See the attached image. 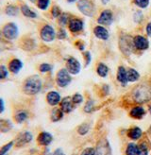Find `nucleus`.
I'll return each instance as SVG.
<instances>
[{"label":"nucleus","instance_id":"nucleus-4","mask_svg":"<svg viewBox=\"0 0 151 155\" xmlns=\"http://www.w3.org/2000/svg\"><path fill=\"white\" fill-rule=\"evenodd\" d=\"M72 81H73L72 75L67 71V69L65 67L60 68L56 73L55 82L57 84V86L59 88H66L67 86H69Z\"/></svg>","mask_w":151,"mask_h":155},{"label":"nucleus","instance_id":"nucleus-6","mask_svg":"<svg viewBox=\"0 0 151 155\" xmlns=\"http://www.w3.org/2000/svg\"><path fill=\"white\" fill-rule=\"evenodd\" d=\"M79 11L87 17H93L96 12V7L92 0H79L77 2Z\"/></svg>","mask_w":151,"mask_h":155},{"label":"nucleus","instance_id":"nucleus-3","mask_svg":"<svg viewBox=\"0 0 151 155\" xmlns=\"http://www.w3.org/2000/svg\"><path fill=\"white\" fill-rule=\"evenodd\" d=\"M119 48L124 55L130 56L135 51L133 37H130L127 34H124L119 38Z\"/></svg>","mask_w":151,"mask_h":155},{"label":"nucleus","instance_id":"nucleus-57","mask_svg":"<svg viewBox=\"0 0 151 155\" xmlns=\"http://www.w3.org/2000/svg\"><path fill=\"white\" fill-rule=\"evenodd\" d=\"M30 2L31 3H33V4H36V2H37V0H29Z\"/></svg>","mask_w":151,"mask_h":155},{"label":"nucleus","instance_id":"nucleus-34","mask_svg":"<svg viewBox=\"0 0 151 155\" xmlns=\"http://www.w3.org/2000/svg\"><path fill=\"white\" fill-rule=\"evenodd\" d=\"M95 108V100L93 98H89L86 100L85 105L83 107V111L86 114H92Z\"/></svg>","mask_w":151,"mask_h":155},{"label":"nucleus","instance_id":"nucleus-56","mask_svg":"<svg viewBox=\"0 0 151 155\" xmlns=\"http://www.w3.org/2000/svg\"><path fill=\"white\" fill-rule=\"evenodd\" d=\"M77 1H79V0H67L68 3H75V2H77Z\"/></svg>","mask_w":151,"mask_h":155},{"label":"nucleus","instance_id":"nucleus-44","mask_svg":"<svg viewBox=\"0 0 151 155\" xmlns=\"http://www.w3.org/2000/svg\"><path fill=\"white\" fill-rule=\"evenodd\" d=\"M143 20V12L138 10L136 11L133 14V21L136 23V24H140V23Z\"/></svg>","mask_w":151,"mask_h":155},{"label":"nucleus","instance_id":"nucleus-20","mask_svg":"<svg viewBox=\"0 0 151 155\" xmlns=\"http://www.w3.org/2000/svg\"><path fill=\"white\" fill-rule=\"evenodd\" d=\"M143 130L140 127L133 126L127 130V136L132 141H140L143 138Z\"/></svg>","mask_w":151,"mask_h":155},{"label":"nucleus","instance_id":"nucleus-31","mask_svg":"<svg viewBox=\"0 0 151 155\" xmlns=\"http://www.w3.org/2000/svg\"><path fill=\"white\" fill-rule=\"evenodd\" d=\"M71 14L68 12H63L60 14V16L57 19L58 24L59 26V28H64L68 26V23H69L70 19H71Z\"/></svg>","mask_w":151,"mask_h":155},{"label":"nucleus","instance_id":"nucleus-2","mask_svg":"<svg viewBox=\"0 0 151 155\" xmlns=\"http://www.w3.org/2000/svg\"><path fill=\"white\" fill-rule=\"evenodd\" d=\"M43 80L39 75H31L23 81L22 91L25 95L33 97L38 95L43 90Z\"/></svg>","mask_w":151,"mask_h":155},{"label":"nucleus","instance_id":"nucleus-17","mask_svg":"<svg viewBox=\"0 0 151 155\" xmlns=\"http://www.w3.org/2000/svg\"><path fill=\"white\" fill-rule=\"evenodd\" d=\"M146 110L143 107V105H133L130 108V112H128V115L133 119L140 120L145 117L146 115Z\"/></svg>","mask_w":151,"mask_h":155},{"label":"nucleus","instance_id":"nucleus-50","mask_svg":"<svg viewBox=\"0 0 151 155\" xmlns=\"http://www.w3.org/2000/svg\"><path fill=\"white\" fill-rule=\"evenodd\" d=\"M146 33L148 37H151V21L148 22L146 27Z\"/></svg>","mask_w":151,"mask_h":155},{"label":"nucleus","instance_id":"nucleus-28","mask_svg":"<svg viewBox=\"0 0 151 155\" xmlns=\"http://www.w3.org/2000/svg\"><path fill=\"white\" fill-rule=\"evenodd\" d=\"M127 80L130 83L138 82L141 80V74L138 72V70H136V69L133 67L127 68Z\"/></svg>","mask_w":151,"mask_h":155},{"label":"nucleus","instance_id":"nucleus-18","mask_svg":"<svg viewBox=\"0 0 151 155\" xmlns=\"http://www.w3.org/2000/svg\"><path fill=\"white\" fill-rule=\"evenodd\" d=\"M59 107L63 110V112L65 114H71L76 109V107H77V106L73 103L72 97L70 96H67V97H64L62 98Z\"/></svg>","mask_w":151,"mask_h":155},{"label":"nucleus","instance_id":"nucleus-39","mask_svg":"<svg viewBox=\"0 0 151 155\" xmlns=\"http://www.w3.org/2000/svg\"><path fill=\"white\" fill-rule=\"evenodd\" d=\"M63 13L62 12V9L58 6V5H54V6H52L51 8V10H50V14H51V16L53 18H55V19H58L59 16H60V14Z\"/></svg>","mask_w":151,"mask_h":155},{"label":"nucleus","instance_id":"nucleus-32","mask_svg":"<svg viewBox=\"0 0 151 155\" xmlns=\"http://www.w3.org/2000/svg\"><path fill=\"white\" fill-rule=\"evenodd\" d=\"M91 127H92V126H91L90 123H87V122L81 123L80 125L78 127V129H77V133L80 136H85V135H87L90 133Z\"/></svg>","mask_w":151,"mask_h":155},{"label":"nucleus","instance_id":"nucleus-21","mask_svg":"<svg viewBox=\"0 0 151 155\" xmlns=\"http://www.w3.org/2000/svg\"><path fill=\"white\" fill-rule=\"evenodd\" d=\"M94 35L101 41H108L110 38V32L108 28L100 25H97L94 28Z\"/></svg>","mask_w":151,"mask_h":155},{"label":"nucleus","instance_id":"nucleus-16","mask_svg":"<svg viewBox=\"0 0 151 155\" xmlns=\"http://www.w3.org/2000/svg\"><path fill=\"white\" fill-rule=\"evenodd\" d=\"M62 98L63 97H62V96H60V94L58 91H56V90L48 91L47 96H45V100H47V104L49 106H51V107L59 106Z\"/></svg>","mask_w":151,"mask_h":155},{"label":"nucleus","instance_id":"nucleus-48","mask_svg":"<svg viewBox=\"0 0 151 155\" xmlns=\"http://www.w3.org/2000/svg\"><path fill=\"white\" fill-rule=\"evenodd\" d=\"M75 45L77 46V48L82 52H84L85 51V43L81 41V40H78L77 42L75 43Z\"/></svg>","mask_w":151,"mask_h":155},{"label":"nucleus","instance_id":"nucleus-12","mask_svg":"<svg viewBox=\"0 0 151 155\" xmlns=\"http://www.w3.org/2000/svg\"><path fill=\"white\" fill-rule=\"evenodd\" d=\"M72 34H78L84 29V21L79 17H72L67 26Z\"/></svg>","mask_w":151,"mask_h":155},{"label":"nucleus","instance_id":"nucleus-42","mask_svg":"<svg viewBox=\"0 0 151 155\" xmlns=\"http://www.w3.org/2000/svg\"><path fill=\"white\" fill-rule=\"evenodd\" d=\"M99 92L101 97H107L110 92H111V87L109 84H101L99 86Z\"/></svg>","mask_w":151,"mask_h":155},{"label":"nucleus","instance_id":"nucleus-38","mask_svg":"<svg viewBox=\"0 0 151 155\" xmlns=\"http://www.w3.org/2000/svg\"><path fill=\"white\" fill-rule=\"evenodd\" d=\"M14 147V141L11 140L10 142L6 143L5 145H3L0 149V155H6L8 152H9L12 148Z\"/></svg>","mask_w":151,"mask_h":155},{"label":"nucleus","instance_id":"nucleus-58","mask_svg":"<svg viewBox=\"0 0 151 155\" xmlns=\"http://www.w3.org/2000/svg\"><path fill=\"white\" fill-rule=\"evenodd\" d=\"M6 155H7V154H6Z\"/></svg>","mask_w":151,"mask_h":155},{"label":"nucleus","instance_id":"nucleus-5","mask_svg":"<svg viewBox=\"0 0 151 155\" xmlns=\"http://www.w3.org/2000/svg\"><path fill=\"white\" fill-rule=\"evenodd\" d=\"M1 32L3 36L7 39L8 41H14L18 38L19 35V28L16 23L14 22H9L6 23L3 26Z\"/></svg>","mask_w":151,"mask_h":155},{"label":"nucleus","instance_id":"nucleus-35","mask_svg":"<svg viewBox=\"0 0 151 155\" xmlns=\"http://www.w3.org/2000/svg\"><path fill=\"white\" fill-rule=\"evenodd\" d=\"M53 67H54V66H53L49 63H43V64H41L39 65L38 69H39V72L40 73H42V74H47V73L52 72Z\"/></svg>","mask_w":151,"mask_h":155},{"label":"nucleus","instance_id":"nucleus-27","mask_svg":"<svg viewBox=\"0 0 151 155\" xmlns=\"http://www.w3.org/2000/svg\"><path fill=\"white\" fill-rule=\"evenodd\" d=\"M19 45L20 48L26 51H31L36 48V43L31 38H22Z\"/></svg>","mask_w":151,"mask_h":155},{"label":"nucleus","instance_id":"nucleus-46","mask_svg":"<svg viewBox=\"0 0 151 155\" xmlns=\"http://www.w3.org/2000/svg\"><path fill=\"white\" fill-rule=\"evenodd\" d=\"M9 42L7 39L3 36L1 30H0V49H5V48H8V46H9Z\"/></svg>","mask_w":151,"mask_h":155},{"label":"nucleus","instance_id":"nucleus-15","mask_svg":"<svg viewBox=\"0 0 151 155\" xmlns=\"http://www.w3.org/2000/svg\"><path fill=\"white\" fill-rule=\"evenodd\" d=\"M116 81L121 87H127L128 85L127 68L124 65H119L116 71Z\"/></svg>","mask_w":151,"mask_h":155},{"label":"nucleus","instance_id":"nucleus-30","mask_svg":"<svg viewBox=\"0 0 151 155\" xmlns=\"http://www.w3.org/2000/svg\"><path fill=\"white\" fill-rule=\"evenodd\" d=\"M13 129V123L10 119L0 118V133L6 134Z\"/></svg>","mask_w":151,"mask_h":155},{"label":"nucleus","instance_id":"nucleus-10","mask_svg":"<svg viewBox=\"0 0 151 155\" xmlns=\"http://www.w3.org/2000/svg\"><path fill=\"white\" fill-rule=\"evenodd\" d=\"M81 64L80 61L75 57H68L65 61V68L72 76H77L81 71Z\"/></svg>","mask_w":151,"mask_h":155},{"label":"nucleus","instance_id":"nucleus-26","mask_svg":"<svg viewBox=\"0 0 151 155\" xmlns=\"http://www.w3.org/2000/svg\"><path fill=\"white\" fill-rule=\"evenodd\" d=\"M95 73L102 79H107L110 74V67L104 63H98L95 66Z\"/></svg>","mask_w":151,"mask_h":155},{"label":"nucleus","instance_id":"nucleus-41","mask_svg":"<svg viewBox=\"0 0 151 155\" xmlns=\"http://www.w3.org/2000/svg\"><path fill=\"white\" fill-rule=\"evenodd\" d=\"M134 5L138 7L139 9H146L149 6L150 0H132Z\"/></svg>","mask_w":151,"mask_h":155},{"label":"nucleus","instance_id":"nucleus-45","mask_svg":"<svg viewBox=\"0 0 151 155\" xmlns=\"http://www.w3.org/2000/svg\"><path fill=\"white\" fill-rule=\"evenodd\" d=\"M68 37V34L66 32V30L64 29V28H59V30L57 31V39L59 40H65Z\"/></svg>","mask_w":151,"mask_h":155},{"label":"nucleus","instance_id":"nucleus-7","mask_svg":"<svg viewBox=\"0 0 151 155\" xmlns=\"http://www.w3.org/2000/svg\"><path fill=\"white\" fill-rule=\"evenodd\" d=\"M33 140V134L28 130H24L19 133L14 138V147L16 149L24 148L27 145L30 144Z\"/></svg>","mask_w":151,"mask_h":155},{"label":"nucleus","instance_id":"nucleus-9","mask_svg":"<svg viewBox=\"0 0 151 155\" xmlns=\"http://www.w3.org/2000/svg\"><path fill=\"white\" fill-rule=\"evenodd\" d=\"M95 155H112L111 147L106 137L99 138L95 145Z\"/></svg>","mask_w":151,"mask_h":155},{"label":"nucleus","instance_id":"nucleus-25","mask_svg":"<svg viewBox=\"0 0 151 155\" xmlns=\"http://www.w3.org/2000/svg\"><path fill=\"white\" fill-rule=\"evenodd\" d=\"M64 113L63 112V110L60 109L59 107L56 106V107H53V109L51 110L50 112V121L53 122V123H57V122H59L62 121L64 117Z\"/></svg>","mask_w":151,"mask_h":155},{"label":"nucleus","instance_id":"nucleus-51","mask_svg":"<svg viewBox=\"0 0 151 155\" xmlns=\"http://www.w3.org/2000/svg\"><path fill=\"white\" fill-rule=\"evenodd\" d=\"M5 111V101L2 97H0V114H3Z\"/></svg>","mask_w":151,"mask_h":155},{"label":"nucleus","instance_id":"nucleus-19","mask_svg":"<svg viewBox=\"0 0 151 155\" xmlns=\"http://www.w3.org/2000/svg\"><path fill=\"white\" fill-rule=\"evenodd\" d=\"M24 67V63L18 58L11 59L9 64H8V69H9L10 73L13 75H17Z\"/></svg>","mask_w":151,"mask_h":155},{"label":"nucleus","instance_id":"nucleus-13","mask_svg":"<svg viewBox=\"0 0 151 155\" xmlns=\"http://www.w3.org/2000/svg\"><path fill=\"white\" fill-rule=\"evenodd\" d=\"M133 44L135 51H146L149 48V40L143 35H135L133 37Z\"/></svg>","mask_w":151,"mask_h":155},{"label":"nucleus","instance_id":"nucleus-11","mask_svg":"<svg viewBox=\"0 0 151 155\" xmlns=\"http://www.w3.org/2000/svg\"><path fill=\"white\" fill-rule=\"evenodd\" d=\"M113 20H114V17H113V12L109 9H106L100 12L99 16H98L96 19V22H97V24L100 25V26L109 27L112 24Z\"/></svg>","mask_w":151,"mask_h":155},{"label":"nucleus","instance_id":"nucleus-53","mask_svg":"<svg viewBox=\"0 0 151 155\" xmlns=\"http://www.w3.org/2000/svg\"><path fill=\"white\" fill-rule=\"evenodd\" d=\"M147 135L149 137V140H151V125L149 126V128L147 130Z\"/></svg>","mask_w":151,"mask_h":155},{"label":"nucleus","instance_id":"nucleus-52","mask_svg":"<svg viewBox=\"0 0 151 155\" xmlns=\"http://www.w3.org/2000/svg\"><path fill=\"white\" fill-rule=\"evenodd\" d=\"M42 155H52V153H51V151H50L48 147H45L44 150H43V154Z\"/></svg>","mask_w":151,"mask_h":155},{"label":"nucleus","instance_id":"nucleus-8","mask_svg":"<svg viewBox=\"0 0 151 155\" xmlns=\"http://www.w3.org/2000/svg\"><path fill=\"white\" fill-rule=\"evenodd\" d=\"M40 37L45 43H52L57 38V31L53 26L44 24L40 29Z\"/></svg>","mask_w":151,"mask_h":155},{"label":"nucleus","instance_id":"nucleus-49","mask_svg":"<svg viewBox=\"0 0 151 155\" xmlns=\"http://www.w3.org/2000/svg\"><path fill=\"white\" fill-rule=\"evenodd\" d=\"M52 155H66V154L62 148H58L52 152Z\"/></svg>","mask_w":151,"mask_h":155},{"label":"nucleus","instance_id":"nucleus-24","mask_svg":"<svg viewBox=\"0 0 151 155\" xmlns=\"http://www.w3.org/2000/svg\"><path fill=\"white\" fill-rule=\"evenodd\" d=\"M19 7H20L21 13L24 15L25 17H27L28 19H36L38 17L37 12L35 11H33L28 5H27L25 3H22L19 5Z\"/></svg>","mask_w":151,"mask_h":155},{"label":"nucleus","instance_id":"nucleus-29","mask_svg":"<svg viewBox=\"0 0 151 155\" xmlns=\"http://www.w3.org/2000/svg\"><path fill=\"white\" fill-rule=\"evenodd\" d=\"M4 12L6 15L8 16H11V17H14V16H17L19 14L20 12V7L18 5H14V4H10V5H7L4 9Z\"/></svg>","mask_w":151,"mask_h":155},{"label":"nucleus","instance_id":"nucleus-40","mask_svg":"<svg viewBox=\"0 0 151 155\" xmlns=\"http://www.w3.org/2000/svg\"><path fill=\"white\" fill-rule=\"evenodd\" d=\"M10 71L8 69V66L4 64H0V81H4L9 78Z\"/></svg>","mask_w":151,"mask_h":155},{"label":"nucleus","instance_id":"nucleus-55","mask_svg":"<svg viewBox=\"0 0 151 155\" xmlns=\"http://www.w3.org/2000/svg\"><path fill=\"white\" fill-rule=\"evenodd\" d=\"M148 113L151 114V101L149 102V105H148Z\"/></svg>","mask_w":151,"mask_h":155},{"label":"nucleus","instance_id":"nucleus-54","mask_svg":"<svg viewBox=\"0 0 151 155\" xmlns=\"http://www.w3.org/2000/svg\"><path fill=\"white\" fill-rule=\"evenodd\" d=\"M110 1H111V0H101V2H102L103 5H107V4H109Z\"/></svg>","mask_w":151,"mask_h":155},{"label":"nucleus","instance_id":"nucleus-43","mask_svg":"<svg viewBox=\"0 0 151 155\" xmlns=\"http://www.w3.org/2000/svg\"><path fill=\"white\" fill-rule=\"evenodd\" d=\"M83 59H84V66L88 67L92 63V54H91V52L88 50L83 52Z\"/></svg>","mask_w":151,"mask_h":155},{"label":"nucleus","instance_id":"nucleus-47","mask_svg":"<svg viewBox=\"0 0 151 155\" xmlns=\"http://www.w3.org/2000/svg\"><path fill=\"white\" fill-rule=\"evenodd\" d=\"M80 155H95V148L87 147L80 152Z\"/></svg>","mask_w":151,"mask_h":155},{"label":"nucleus","instance_id":"nucleus-33","mask_svg":"<svg viewBox=\"0 0 151 155\" xmlns=\"http://www.w3.org/2000/svg\"><path fill=\"white\" fill-rule=\"evenodd\" d=\"M138 154V146L133 142L128 143L125 150V155H137Z\"/></svg>","mask_w":151,"mask_h":155},{"label":"nucleus","instance_id":"nucleus-36","mask_svg":"<svg viewBox=\"0 0 151 155\" xmlns=\"http://www.w3.org/2000/svg\"><path fill=\"white\" fill-rule=\"evenodd\" d=\"M72 97V101L76 106H79L80 104H82L84 102V96L80 93H75L73 96H71Z\"/></svg>","mask_w":151,"mask_h":155},{"label":"nucleus","instance_id":"nucleus-37","mask_svg":"<svg viewBox=\"0 0 151 155\" xmlns=\"http://www.w3.org/2000/svg\"><path fill=\"white\" fill-rule=\"evenodd\" d=\"M50 0H37L36 6L41 11H47L50 6Z\"/></svg>","mask_w":151,"mask_h":155},{"label":"nucleus","instance_id":"nucleus-1","mask_svg":"<svg viewBox=\"0 0 151 155\" xmlns=\"http://www.w3.org/2000/svg\"><path fill=\"white\" fill-rule=\"evenodd\" d=\"M130 97L134 105H143L151 101V80L136 84L130 92Z\"/></svg>","mask_w":151,"mask_h":155},{"label":"nucleus","instance_id":"nucleus-23","mask_svg":"<svg viewBox=\"0 0 151 155\" xmlns=\"http://www.w3.org/2000/svg\"><path fill=\"white\" fill-rule=\"evenodd\" d=\"M29 118V113L25 109L18 110L13 114V120L16 124H23Z\"/></svg>","mask_w":151,"mask_h":155},{"label":"nucleus","instance_id":"nucleus-22","mask_svg":"<svg viewBox=\"0 0 151 155\" xmlns=\"http://www.w3.org/2000/svg\"><path fill=\"white\" fill-rule=\"evenodd\" d=\"M137 146H138L137 155H149L151 150V142L149 139H141Z\"/></svg>","mask_w":151,"mask_h":155},{"label":"nucleus","instance_id":"nucleus-14","mask_svg":"<svg viewBox=\"0 0 151 155\" xmlns=\"http://www.w3.org/2000/svg\"><path fill=\"white\" fill-rule=\"evenodd\" d=\"M53 140H54L53 135L50 133H48V131H45V130L41 131V133L37 135V138H36L37 144L40 147H43V148L50 146Z\"/></svg>","mask_w":151,"mask_h":155}]
</instances>
